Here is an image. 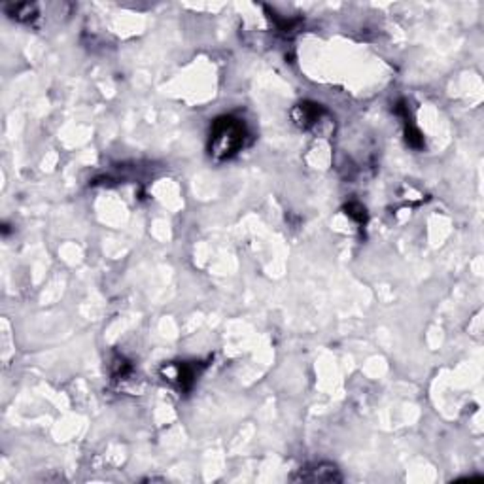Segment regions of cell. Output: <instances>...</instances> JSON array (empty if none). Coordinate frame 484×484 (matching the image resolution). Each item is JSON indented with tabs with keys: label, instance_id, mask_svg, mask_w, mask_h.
I'll return each mask as SVG.
<instances>
[{
	"label": "cell",
	"instance_id": "obj_3",
	"mask_svg": "<svg viewBox=\"0 0 484 484\" xmlns=\"http://www.w3.org/2000/svg\"><path fill=\"white\" fill-rule=\"evenodd\" d=\"M296 480H305V483H339L341 473L333 463H318V466L301 469Z\"/></svg>",
	"mask_w": 484,
	"mask_h": 484
},
{
	"label": "cell",
	"instance_id": "obj_1",
	"mask_svg": "<svg viewBox=\"0 0 484 484\" xmlns=\"http://www.w3.org/2000/svg\"><path fill=\"white\" fill-rule=\"evenodd\" d=\"M246 127L233 116H223L212 123L210 154L216 159H229L244 146Z\"/></svg>",
	"mask_w": 484,
	"mask_h": 484
},
{
	"label": "cell",
	"instance_id": "obj_6",
	"mask_svg": "<svg viewBox=\"0 0 484 484\" xmlns=\"http://www.w3.org/2000/svg\"><path fill=\"white\" fill-rule=\"evenodd\" d=\"M347 214L350 218H354L359 225H365L367 223V212H365V206H361L359 203H350L347 206Z\"/></svg>",
	"mask_w": 484,
	"mask_h": 484
},
{
	"label": "cell",
	"instance_id": "obj_5",
	"mask_svg": "<svg viewBox=\"0 0 484 484\" xmlns=\"http://www.w3.org/2000/svg\"><path fill=\"white\" fill-rule=\"evenodd\" d=\"M12 18L19 19V21H29V19L36 18V6L35 4H18L13 6Z\"/></svg>",
	"mask_w": 484,
	"mask_h": 484
},
{
	"label": "cell",
	"instance_id": "obj_4",
	"mask_svg": "<svg viewBox=\"0 0 484 484\" xmlns=\"http://www.w3.org/2000/svg\"><path fill=\"white\" fill-rule=\"evenodd\" d=\"M167 378H169V381H176L178 388H180L182 392H188V390H191V386H193L195 378H197V373H195L193 365L178 364L167 369Z\"/></svg>",
	"mask_w": 484,
	"mask_h": 484
},
{
	"label": "cell",
	"instance_id": "obj_2",
	"mask_svg": "<svg viewBox=\"0 0 484 484\" xmlns=\"http://www.w3.org/2000/svg\"><path fill=\"white\" fill-rule=\"evenodd\" d=\"M327 116L324 106L316 103H301L293 110V120L301 129H316Z\"/></svg>",
	"mask_w": 484,
	"mask_h": 484
}]
</instances>
